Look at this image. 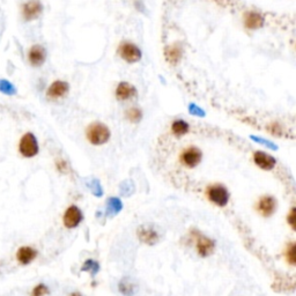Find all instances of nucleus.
<instances>
[{
    "label": "nucleus",
    "mask_w": 296,
    "mask_h": 296,
    "mask_svg": "<svg viewBox=\"0 0 296 296\" xmlns=\"http://www.w3.org/2000/svg\"><path fill=\"white\" fill-rule=\"evenodd\" d=\"M86 137L92 145L101 146V145L108 143L110 137H111V132L105 124L95 122L89 124L87 130H86Z\"/></svg>",
    "instance_id": "1"
},
{
    "label": "nucleus",
    "mask_w": 296,
    "mask_h": 296,
    "mask_svg": "<svg viewBox=\"0 0 296 296\" xmlns=\"http://www.w3.org/2000/svg\"><path fill=\"white\" fill-rule=\"evenodd\" d=\"M40 146L39 141H37L36 137L34 136L32 132H28L23 134L19 143V152L23 157L30 159V157L36 156L39 154Z\"/></svg>",
    "instance_id": "2"
},
{
    "label": "nucleus",
    "mask_w": 296,
    "mask_h": 296,
    "mask_svg": "<svg viewBox=\"0 0 296 296\" xmlns=\"http://www.w3.org/2000/svg\"><path fill=\"white\" fill-rule=\"evenodd\" d=\"M207 197L213 204L220 206V207H223V206L228 204L230 195L228 190H227L223 185L215 184L211 185V187L207 189Z\"/></svg>",
    "instance_id": "3"
},
{
    "label": "nucleus",
    "mask_w": 296,
    "mask_h": 296,
    "mask_svg": "<svg viewBox=\"0 0 296 296\" xmlns=\"http://www.w3.org/2000/svg\"><path fill=\"white\" fill-rule=\"evenodd\" d=\"M181 162L188 168L197 167L202 160V152L196 146H190L185 148L180 156Z\"/></svg>",
    "instance_id": "4"
},
{
    "label": "nucleus",
    "mask_w": 296,
    "mask_h": 296,
    "mask_svg": "<svg viewBox=\"0 0 296 296\" xmlns=\"http://www.w3.org/2000/svg\"><path fill=\"white\" fill-rule=\"evenodd\" d=\"M118 54L126 61V63L133 64L140 60L141 50L136 44L131 42H123L118 47Z\"/></svg>",
    "instance_id": "5"
},
{
    "label": "nucleus",
    "mask_w": 296,
    "mask_h": 296,
    "mask_svg": "<svg viewBox=\"0 0 296 296\" xmlns=\"http://www.w3.org/2000/svg\"><path fill=\"white\" fill-rule=\"evenodd\" d=\"M84 219V215H82L81 209L78 207V206L72 205L68 207L66 211H65L63 222L64 226L68 229H73L75 227L80 225V222Z\"/></svg>",
    "instance_id": "6"
},
{
    "label": "nucleus",
    "mask_w": 296,
    "mask_h": 296,
    "mask_svg": "<svg viewBox=\"0 0 296 296\" xmlns=\"http://www.w3.org/2000/svg\"><path fill=\"white\" fill-rule=\"evenodd\" d=\"M43 12V5L40 0H30L22 7V15L26 21L36 20Z\"/></svg>",
    "instance_id": "7"
},
{
    "label": "nucleus",
    "mask_w": 296,
    "mask_h": 296,
    "mask_svg": "<svg viewBox=\"0 0 296 296\" xmlns=\"http://www.w3.org/2000/svg\"><path fill=\"white\" fill-rule=\"evenodd\" d=\"M47 59V50L46 48L40 46V44H35L30 48L28 51V60L32 66L40 67L46 63Z\"/></svg>",
    "instance_id": "8"
},
{
    "label": "nucleus",
    "mask_w": 296,
    "mask_h": 296,
    "mask_svg": "<svg viewBox=\"0 0 296 296\" xmlns=\"http://www.w3.org/2000/svg\"><path fill=\"white\" fill-rule=\"evenodd\" d=\"M68 91H70V85H68L66 81L57 80L52 82V84L50 85V87L48 88L47 96L51 99H61L67 95Z\"/></svg>",
    "instance_id": "9"
},
{
    "label": "nucleus",
    "mask_w": 296,
    "mask_h": 296,
    "mask_svg": "<svg viewBox=\"0 0 296 296\" xmlns=\"http://www.w3.org/2000/svg\"><path fill=\"white\" fill-rule=\"evenodd\" d=\"M278 202L275 200L274 197L272 196H264L260 198V200L258 201L257 209L263 216H271L273 213L277 211Z\"/></svg>",
    "instance_id": "10"
},
{
    "label": "nucleus",
    "mask_w": 296,
    "mask_h": 296,
    "mask_svg": "<svg viewBox=\"0 0 296 296\" xmlns=\"http://www.w3.org/2000/svg\"><path fill=\"white\" fill-rule=\"evenodd\" d=\"M253 161L263 170H272L275 167V164H277V160L273 156L265 152H261V150L254 152Z\"/></svg>",
    "instance_id": "11"
},
{
    "label": "nucleus",
    "mask_w": 296,
    "mask_h": 296,
    "mask_svg": "<svg viewBox=\"0 0 296 296\" xmlns=\"http://www.w3.org/2000/svg\"><path fill=\"white\" fill-rule=\"evenodd\" d=\"M215 243L208 237L197 234V250L201 257H208L214 252Z\"/></svg>",
    "instance_id": "12"
},
{
    "label": "nucleus",
    "mask_w": 296,
    "mask_h": 296,
    "mask_svg": "<svg viewBox=\"0 0 296 296\" xmlns=\"http://www.w3.org/2000/svg\"><path fill=\"white\" fill-rule=\"evenodd\" d=\"M37 252L36 249H34L32 247H19L18 251H16V260L19 261L21 265H29L32 261L36 259Z\"/></svg>",
    "instance_id": "13"
},
{
    "label": "nucleus",
    "mask_w": 296,
    "mask_h": 296,
    "mask_svg": "<svg viewBox=\"0 0 296 296\" xmlns=\"http://www.w3.org/2000/svg\"><path fill=\"white\" fill-rule=\"evenodd\" d=\"M137 96V89L133 85L129 82H120L116 88V98L120 101H126V99H133Z\"/></svg>",
    "instance_id": "14"
},
{
    "label": "nucleus",
    "mask_w": 296,
    "mask_h": 296,
    "mask_svg": "<svg viewBox=\"0 0 296 296\" xmlns=\"http://www.w3.org/2000/svg\"><path fill=\"white\" fill-rule=\"evenodd\" d=\"M264 16L259 14L258 12H249L244 15V26H246L247 29H259L264 26Z\"/></svg>",
    "instance_id": "15"
},
{
    "label": "nucleus",
    "mask_w": 296,
    "mask_h": 296,
    "mask_svg": "<svg viewBox=\"0 0 296 296\" xmlns=\"http://www.w3.org/2000/svg\"><path fill=\"white\" fill-rule=\"evenodd\" d=\"M138 237H139L141 242L148 244V246H154L159 241V235H157L155 230L152 228H147L145 226L140 227L138 229Z\"/></svg>",
    "instance_id": "16"
},
{
    "label": "nucleus",
    "mask_w": 296,
    "mask_h": 296,
    "mask_svg": "<svg viewBox=\"0 0 296 296\" xmlns=\"http://www.w3.org/2000/svg\"><path fill=\"white\" fill-rule=\"evenodd\" d=\"M119 292L125 296H132L137 292V285L130 278H123L118 285Z\"/></svg>",
    "instance_id": "17"
},
{
    "label": "nucleus",
    "mask_w": 296,
    "mask_h": 296,
    "mask_svg": "<svg viewBox=\"0 0 296 296\" xmlns=\"http://www.w3.org/2000/svg\"><path fill=\"white\" fill-rule=\"evenodd\" d=\"M166 58L171 64H177L182 58V49L176 44L168 47L166 49Z\"/></svg>",
    "instance_id": "18"
},
{
    "label": "nucleus",
    "mask_w": 296,
    "mask_h": 296,
    "mask_svg": "<svg viewBox=\"0 0 296 296\" xmlns=\"http://www.w3.org/2000/svg\"><path fill=\"white\" fill-rule=\"evenodd\" d=\"M123 208V204L120 201V199L112 197L109 198L108 201H106V214L109 216H113L122 211Z\"/></svg>",
    "instance_id": "19"
},
{
    "label": "nucleus",
    "mask_w": 296,
    "mask_h": 296,
    "mask_svg": "<svg viewBox=\"0 0 296 296\" xmlns=\"http://www.w3.org/2000/svg\"><path fill=\"white\" fill-rule=\"evenodd\" d=\"M171 131H173L175 136L183 137L189 132V131H190V125H189L185 120L177 119L171 124Z\"/></svg>",
    "instance_id": "20"
},
{
    "label": "nucleus",
    "mask_w": 296,
    "mask_h": 296,
    "mask_svg": "<svg viewBox=\"0 0 296 296\" xmlns=\"http://www.w3.org/2000/svg\"><path fill=\"white\" fill-rule=\"evenodd\" d=\"M0 93L12 96L16 94V88L14 85H12L11 82L6 80V79H0Z\"/></svg>",
    "instance_id": "21"
},
{
    "label": "nucleus",
    "mask_w": 296,
    "mask_h": 296,
    "mask_svg": "<svg viewBox=\"0 0 296 296\" xmlns=\"http://www.w3.org/2000/svg\"><path fill=\"white\" fill-rule=\"evenodd\" d=\"M81 271L89 272V273H91L93 277H95V275L99 272V264L96 260L88 259V260L85 261L84 265H82Z\"/></svg>",
    "instance_id": "22"
},
{
    "label": "nucleus",
    "mask_w": 296,
    "mask_h": 296,
    "mask_svg": "<svg viewBox=\"0 0 296 296\" xmlns=\"http://www.w3.org/2000/svg\"><path fill=\"white\" fill-rule=\"evenodd\" d=\"M125 116L130 122L138 123L141 119V117H143V112H141V110L139 108H130L126 110Z\"/></svg>",
    "instance_id": "23"
},
{
    "label": "nucleus",
    "mask_w": 296,
    "mask_h": 296,
    "mask_svg": "<svg viewBox=\"0 0 296 296\" xmlns=\"http://www.w3.org/2000/svg\"><path fill=\"white\" fill-rule=\"evenodd\" d=\"M295 243H291L289 244V247H287V250H286V258H287V261L291 265H294L296 264V254H295Z\"/></svg>",
    "instance_id": "24"
},
{
    "label": "nucleus",
    "mask_w": 296,
    "mask_h": 296,
    "mask_svg": "<svg viewBox=\"0 0 296 296\" xmlns=\"http://www.w3.org/2000/svg\"><path fill=\"white\" fill-rule=\"evenodd\" d=\"M49 288H48V286H46L44 284H40L35 286V288L33 289L32 292V295L30 296H46L49 294Z\"/></svg>",
    "instance_id": "25"
},
{
    "label": "nucleus",
    "mask_w": 296,
    "mask_h": 296,
    "mask_svg": "<svg viewBox=\"0 0 296 296\" xmlns=\"http://www.w3.org/2000/svg\"><path fill=\"white\" fill-rule=\"evenodd\" d=\"M89 188H91L92 192L96 196V197H99V196H102L103 190H102V187L99 185V182L98 180H93L91 183H89Z\"/></svg>",
    "instance_id": "26"
},
{
    "label": "nucleus",
    "mask_w": 296,
    "mask_h": 296,
    "mask_svg": "<svg viewBox=\"0 0 296 296\" xmlns=\"http://www.w3.org/2000/svg\"><path fill=\"white\" fill-rule=\"evenodd\" d=\"M287 221L289 225L292 226V228L295 229V208H292V211L287 218Z\"/></svg>",
    "instance_id": "27"
},
{
    "label": "nucleus",
    "mask_w": 296,
    "mask_h": 296,
    "mask_svg": "<svg viewBox=\"0 0 296 296\" xmlns=\"http://www.w3.org/2000/svg\"><path fill=\"white\" fill-rule=\"evenodd\" d=\"M70 296H81L80 293H72Z\"/></svg>",
    "instance_id": "28"
}]
</instances>
